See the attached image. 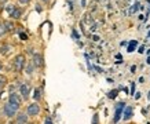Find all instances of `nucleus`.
Returning a JSON list of instances; mask_svg holds the SVG:
<instances>
[{"label": "nucleus", "instance_id": "obj_1", "mask_svg": "<svg viewBox=\"0 0 150 124\" xmlns=\"http://www.w3.org/2000/svg\"><path fill=\"white\" fill-rule=\"evenodd\" d=\"M18 109H19V105H15V103H11V102L4 105V113H6V116H8V117H13L17 113Z\"/></svg>", "mask_w": 150, "mask_h": 124}, {"label": "nucleus", "instance_id": "obj_2", "mask_svg": "<svg viewBox=\"0 0 150 124\" xmlns=\"http://www.w3.org/2000/svg\"><path fill=\"white\" fill-rule=\"evenodd\" d=\"M23 66H25V57H23L22 54L17 55L15 59H14V68L17 72H21L23 69Z\"/></svg>", "mask_w": 150, "mask_h": 124}, {"label": "nucleus", "instance_id": "obj_3", "mask_svg": "<svg viewBox=\"0 0 150 124\" xmlns=\"http://www.w3.org/2000/svg\"><path fill=\"white\" fill-rule=\"evenodd\" d=\"M125 109V103L124 102H120L116 105V115H114V123H117L120 119H121V113H123V110Z\"/></svg>", "mask_w": 150, "mask_h": 124}, {"label": "nucleus", "instance_id": "obj_4", "mask_svg": "<svg viewBox=\"0 0 150 124\" xmlns=\"http://www.w3.org/2000/svg\"><path fill=\"white\" fill-rule=\"evenodd\" d=\"M39 112H40V108H39L37 103L33 102L32 105H29V106H28V115L29 116H37Z\"/></svg>", "mask_w": 150, "mask_h": 124}, {"label": "nucleus", "instance_id": "obj_5", "mask_svg": "<svg viewBox=\"0 0 150 124\" xmlns=\"http://www.w3.org/2000/svg\"><path fill=\"white\" fill-rule=\"evenodd\" d=\"M43 64H44V62H43V57H41L40 54H34L33 55V65L37 66V68H41Z\"/></svg>", "mask_w": 150, "mask_h": 124}, {"label": "nucleus", "instance_id": "obj_6", "mask_svg": "<svg viewBox=\"0 0 150 124\" xmlns=\"http://www.w3.org/2000/svg\"><path fill=\"white\" fill-rule=\"evenodd\" d=\"M19 90H21V94H22L23 99H26L29 97V92H31V87H29L28 84H22L19 87Z\"/></svg>", "mask_w": 150, "mask_h": 124}, {"label": "nucleus", "instance_id": "obj_7", "mask_svg": "<svg viewBox=\"0 0 150 124\" xmlns=\"http://www.w3.org/2000/svg\"><path fill=\"white\" fill-rule=\"evenodd\" d=\"M8 101H10L11 103H15V105H19V106H21V98L18 97L17 94H14V92H13V94H10Z\"/></svg>", "mask_w": 150, "mask_h": 124}, {"label": "nucleus", "instance_id": "obj_8", "mask_svg": "<svg viewBox=\"0 0 150 124\" xmlns=\"http://www.w3.org/2000/svg\"><path fill=\"white\" fill-rule=\"evenodd\" d=\"M132 112H134L132 108H131V106H127V108L124 109V116H123V117H124L125 120L131 119V117H132Z\"/></svg>", "mask_w": 150, "mask_h": 124}, {"label": "nucleus", "instance_id": "obj_9", "mask_svg": "<svg viewBox=\"0 0 150 124\" xmlns=\"http://www.w3.org/2000/svg\"><path fill=\"white\" fill-rule=\"evenodd\" d=\"M21 15H22V10L21 8H14L10 12V17H13V18H19Z\"/></svg>", "mask_w": 150, "mask_h": 124}, {"label": "nucleus", "instance_id": "obj_10", "mask_svg": "<svg viewBox=\"0 0 150 124\" xmlns=\"http://www.w3.org/2000/svg\"><path fill=\"white\" fill-rule=\"evenodd\" d=\"M17 121L19 123V124H25V123L28 121V116H26L25 113H21V115H18V117H17Z\"/></svg>", "mask_w": 150, "mask_h": 124}, {"label": "nucleus", "instance_id": "obj_11", "mask_svg": "<svg viewBox=\"0 0 150 124\" xmlns=\"http://www.w3.org/2000/svg\"><path fill=\"white\" fill-rule=\"evenodd\" d=\"M136 46H138V41H136V40H132V41L129 43V46H128V48H127V51H128V53H132Z\"/></svg>", "mask_w": 150, "mask_h": 124}, {"label": "nucleus", "instance_id": "obj_12", "mask_svg": "<svg viewBox=\"0 0 150 124\" xmlns=\"http://www.w3.org/2000/svg\"><path fill=\"white\" fill-rule=\"evenodd\" d=\"M6 30H7V28H6V23H4V22H0V36L4 35Z\"/></svg>", "mask_w": 150, "mask_h": 124}, {"label": "nucleus", "instance_id": "obj_13", "mask_svg": "<svg viewBox=\"0 0 150 124\" xmlns=\"http://www.w3.org/2000/svg\"><path fill=\"white\" fill-rule=\"evenodd\" d=\"M117 92H118L117 90H113V91H110L109 94H107V97H109L110 99H114V98L117 97Z\"/></svg>", "mask_w": 150, "mask_h": 124}, {"label": "nucleus", "instance_id": "obj_14", "mask_svg": "<svg viewBox=\"0 0 150 124\" xmlns=\"http://www.w3.org/2000/svg\"><path fill=\"white\" fill-rule=\"evenodd\" d=\"M6 83H7V79H6L4 76H0V88H3Z\"/></svg>", "mask_w": 150, "mask_h": 124}, {"label": "nucleus", "instance_id": "obj_15", "mask_svg": "<svg viewBox=\"0 0 150 124\" xmlns=\"http://www.w3.org/2000/svg\"><path fill=\"white\" fill-rule=\"evenodd\" d=\"M6 23V28H7V30H13L14 29V25L11 23V22H4Z\"/></svg>", "mask_w": 150, "mask_h": 124}, {"label": "nucleus", "instance_id": "obj_16", "mask_svg": "<svg viewBox=\"0 0 150 124\" xmlns=\"http://www.w3.org/2000/svg\"><path fill=\"white\" fill-rule=\"evenodd\" d=\"M8 48H10V46L6 44V46H3V47H2V50H0V51H2L3 54H7V53H8Z\"/></svg>", "mask_w": 150, "mask_h": 124}, {"label": "nucleus", "instance_id": "obj_17", "mask_svg": "<svg viewBox=\"0 0 150 124\" xmlns=\"http://www.w3.org/2000/svg\"><path fill=\"white\" fill-rule=\"evenodd\" d=\"M34 99L37 101V99H40V90H34Z\"/></svg>", "mask_w": 150, "mask_h": 124}, {"label": "nucleus", "instance_id": "obj_18", "mask_svg": "<svg viewBox=\"0 0 150 124\" xmlns=\"http://www.w3.org/2000/svg\"><path fill=\"white\" fill-rule=\"evenodd\" d=\"M138 8H139V3H135V4L132 6V8H131V12H135Z\"/></svg>", "mask_w": 150, "mask_h": 124}, {"label": "nucleus", "instance_id": "obj_19", "mask_svg": "<svg viewBox=\"0 0 150 124\" xmlns=\"http://www.w3.org/2000/svg\"><path fill=\"white\" fill-rule=\"evenodd\" d=\"M92 124H98V115H94V117H92Z\"/></svg>", "mask_w": 150, "mask_h": 124}, {"label": "nucleus", "instance_id": "obj_20", "mask_svg": "<svg viewBox=\"0 0 150 124\" xmlns=\"http://www.w3.org/2000/svg\"><path fill=\"white\" fill-rule=\"evenodd\" d=\"M131 94H135V83H132V84H131Z\"/></svg>", "mask_w": 150, "mask_h": 124}, {"label": "nucleus", "instance_id": "obj_21", "mask_svg": "<svg viewBox=\"0 0 150 124\" xmlns=\"http://www.w3.org/2000/svg\"><path fill=\"white\" fill-rule=\"evenodd\" d=\"M19 37H21V40H28V36H26L25 33H21Z\"/></svg>", "mask_w": 150, "mask_h": 124}, {"label": "nucleus", "instance_id": "obj_22", "mask_svg": "<svg viewBox=\"0 0 150 124\" xmlns=\"http://www.w3.org/2000/svg\"><path fill=\"white\" fill-rule=\"evenodd\" d=\"M44 124H52L51 117H47V119H46V121H44Z\"/></svg>", "mask_w": 150, "mask_h": 124}, {"label": "nucleus", "instance_id": "obj_23", "mask_svg": "<svg viewBox=\"0 0 150 124\" xmlns=\"http://www.w3.org/2000/svg\"><path fill=\"white\" fill-rule=\"evenodd\" d=\"M138 51H139L141 54H143V53H145V46H141V47H139V50H138Z\"/></svg>", "mask_w": 150, "mask_h": 124}, {"label": "nucleus", "instance_id": "obj_24", "mask_svg": "<svg viewBox=\"0 0 150 124\" xmlns=\"http://www.w3.org/2000/svg\"><path fill=\"white\" fill-rule=\"evenodd\" d=\"M29 2H31V0H19V3H21V4H28Z\"/></svg>", "mask_w": 150, "mask_h": 124}, {"label": "nucleus", "instance_id": "obj_25", "mask_svg": "<svg viewBox=\"0 0 150 124\" xmlns=\"http://www.w3.org/2000/svg\"><path fill=\"white\" fill-rule=\"evenodd\" d=\"M73 37H74V39H79V35H77L76 30H73Z\"/></svg>", "mask_w": 150, "mask_h": 124}, {"label": "nucleus", "instance_id": "obj_26", "mask_svg": "<svg viewBox=\"0 0 150 124\" xmlns=\"http://www.w3.org/2000/svg\"><path fill=\"white\" fill-rule=\"evenodd\" d=\"M146 62H147V64H150V57H147V59H146Z\"/></svg>", "mask_w": 150, "mask_h": 124}, {"label": "nucleus", "instance_id": "obj_27", "mask_svg": "<svg viewBox=\"0 0 150 124\" xmlns=\"http://www.w3.org/2000/svg\"><path fill=\"white\" fill-rule=\"evenodd\" d=\"M6 2H7V0H0V3H6Z\"/></svg>", "mask_w": 150, "mask_h": 124}, {"label": "nucleus", "instance_id": "obj_28", "mask_svg": "<svg viewBox=\"0 0 150 124\" xmlns=\"http://www.w3.org/2000/svg\"><path fill=\"white\" fill-rule=\"evenodd\" d=\"M0 72H2V64H0Z\"/></svg>", "mask_w": 150, "mask_h": 124}, {"label": "nucleus", "instance_id": "obj_29", "mask_svg": "<svg viewBox=\"0 0 150 124\" xmlns=\"http://www.w3.org/2000/svg\"><path fill=\"white\" fill-rule=\"evenodd\" d=\"M43 2H48V0H43Z\"/></svg>", "mask_w": 150, "mask_h": 124}]
</instances>
